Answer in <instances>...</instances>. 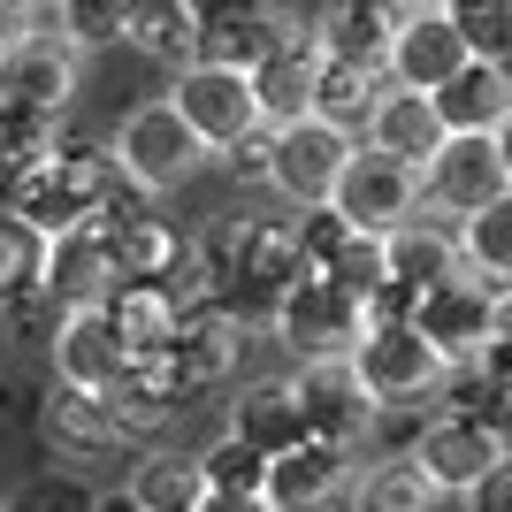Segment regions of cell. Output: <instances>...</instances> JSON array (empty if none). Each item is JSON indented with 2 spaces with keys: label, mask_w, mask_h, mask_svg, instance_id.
<instances>
[{
  "label": "cell",
  "mask_w": 512,
  "mask_h": 512,
  "mask_svg": "<svg viewBox=\"0 0 512 512\" xmlns=\"http://www.w3.org/2000/svg\"><path fill=\"white\" fill-rule=\"evenodd\" d=\"M344 360H352V383L367 390V406H375V413H413L421 398H436V390L451 383V360L413 329L406 314L367 321L360 344H352Z\"/></svg>",
  "instance_id": "6da1fadb"
},
{
  "label": "cell",
  "mask_w": 512,
  "mask_h": 512,
  "mask_svg": "<svg viewBox=\"0 0 512 512\" xmlns=\"http://www.w3.org/2000/svg\"><path fill=\"white\" fill-rule=\"evenodd\" d=\"M107 184H115L107 146H92V138H54V153H46L39 169H23L16 184H8V214H23L39 237H54V230H69V222L100 214Z\"/></svg>",
  "instance_id": "7a4b0ae2"
},
{
  "label": "cell",
  "mask_w": 512,
  "mask_h": 512,
  "mask_svg": "<svg viewBox=\"0 0 512 512\" xmlns=\"http://www.w3.org/2000/svg\"><path fill=\"white\" fill-rule=\"evenodd\" d=\"M107 161H115L123 184H138L146 199H161V192H176V184H192V176H199L207 146L192 138V123H184L169 100H146V107H130V115H123Z\"/></svg>",
  "instance_id": "3957f363"
},
{
  "label": "cell",
  "mask_w": 512,
  "mask_h": 512,
  "mask_svg": "<svg viewBox=\"0 0 512 512\" xmlns=\"http://www.w3.org/2000/svg\"><path fill=\"white\" fill-rule=\"evenodd\" d=\"M192 260L222 283H260V291H276L283 276H299V237L283 214H214L207 230H199Z\"/></svg>",
  "instance_id": "277c9868"
},
{
  "label": "cell",
  "mask_w": 512,
  "mask_h": 512,
  "mask_svg": "<svg viewBox=\"0 0 512 512\" xmlns=\"http://www.w3.org/2000/svg\"><path fill=\"white\" fill-rule=\"evenodd\" d=\"M321 207H337L352 230H398V222H413L421 214V169L413 161H398V153L367 146V138H352V153H344L337 184H329V199Z\"/></svg>",
  "instance_id": "5b68a950"
},
{
  "label": "cell",
  "mask_w": 512,
  "mask_h": 512,
  "mask_svg": "<svg viewBox=\"0 0 512 512\" xmlns=\"http://www.w3.org/2000/svg\"><path fill=\"white\" fill-rule=\"evenodd\" d=\"M512 192V161H505V130H444L436 153L421 161V199L444 214L497 207Z\"/></svg>",
  "instance_id": "8992f818"
},
{
  "label": "cell",
  "mask_w": 512,
  "mask_h": 512,
  "mask_svg": "<svg viewBox=\"0 0 512 512\" xmlns=\"http://www.w3.org/2000/svg\"><path fill=\"white\" fill-rule=\"evenodd\" d=\"M398 314H406L413 329H421V337L436 344L451 367H459V360H474V344H482V337H497V329H505V291L459 268V276H444V283L406 291V306H398Z\"/></svg>",
  "instance_id": "52a82bcc"
},
{
  "label": "cell",
  "mask_w": 512,
  "mask_h": 512,
  "mask_svg": "<svg viewBox=\"0 0 512 512\" xmlns=\"http://www.w3.org/2000/svg\"><path fill=\"white\" fill-rule=\"evenodd\" d=\"M367 329V306L352 291H337L329 276L299 268V276L276 283V337L299 352V360H344Z\"/></svg>",
  "instance_id": "ba28073f"
},
{
  "label": "cell",
  "mask_w": 512,
  "mask_h": 512,
  "mask_svg": "<svg viewBox=\"0 0 512 512\" xmlns=\"http://www.w3.org/2000/svg\"><path fill=\"white\" fill-rule=\"evenodd\" d=\"M406 459L436 490H467V482H482L490 467H505V421H482L474 406H444V413L421 421Z\"/></svg>",
  "instance_id": "9c48e42d"
},
{
  "label": "cell",
  "mask_w": 512,
  "mask_h": 512,
  "mask_svg": "<svg viewBox=\"0 0 512 512\" xmlns=\"http://www.w3.org/2000/svg\"><path fill=\"white\" fill-rule=\"evenodd\" d=\"M169 107L184 115V123H192V138H199L207 153H222L230 138H245V130L260 123V115H253V85H245V69L207 62V54H192V62L176 69Z\"/></svg>",
  "instance_id": "30bf717a"
},
{
  "label": "cell",
  "mask_w": 512,
  "mask_h": 512,
  "mask_svg": "<svg viewBox=\"0 0 512 512\" xmlns=\"http://www.w3.org/2000/svg\"><path fill=\"white\" fill-rule=\"evenodd\" d=\"M344 153H352V138H344L337 123H321V115L276 123L268 130V184H276L291 207H321L329 184H337V169H344Z\"/></svg>",
  "instance_id": "8fae6325"
},
{
  "label": "cell",
  "mask_w": 512,
  "mask_h": 512,
  "mask_svg": "<svg viewBox=\"0 0 512 512\" xmlns=\"http://www.w3.org/2000/svg\"><path fill=\"white\" fill-rule=\"evenodd\" d=\"M352 451L360 444H337V436H314V428H306L299 444H283L276 459H268L260 497H268L276 512H321L329 497L352 490Z\"/></svg>",
  "instance_id": "7c38bea8"
},
{
  "label": "cell",
  "mask_w": 512,
  "mask_h": 512,
  "mask_svg": "<svg viewBox=\"0 0 512 512\" xmlns=\"http://www.w3.org/2000/svg\"><path fill=\"white\" fill-rule=\"evenodd\" d=\"M77 69H85V54H77L62 31H23V39L0 54V100L62 115V107L77 100Z\"/></svg>",
  "instance_id": "4fadbf2b"
},
{
  "label": "cell",
  "mask_w": 512,
  "mask_h": 512,
  "mask_svg": "<svg viewBox=\"0 0 512 512\" xmlns=\"http://www.w3.org/2000/svg\"><path fill=\"white\" fill-rule=\"evenodd\" d=\"M107 413L123 421V436H138V428H161L184 413V398H192V383H184V367L169 360V344H146V352H123V367H115V383L100 390Z\"/></svg>",
  "instance_id": "5bb4252c"
},
{
  "label": "cell",
  "mask_w": 512,
  "mask_h": 512,
  "mask_svg": "<svg viewBox=\"0 0 512 512\" xmlns=\"http://www.w3.org/2000/svg\"><path fill=\"white\" fill-rule=\"evenodd\" d=\"M39 436H46V451H54L62 467H92V459H107V451L123 444V421L107 413L100 390L54 383V390L39 398Z\"/></svg>",
  "instance_id": "9a60e30c"
},
{
  "label": "cell",
  "mask_w": 512,
  "mask_h": 512,
  "mask_svg": "<svg viewBox=\"0 0 512 512\" xmlns=\"http://www.w3.org/2000/svg\"><path fill=\"white\" fill-rule=\"evenodd\" d=\"M459 62H467V39L451 31L444 8H413V16H398V31H390V46H383V77H390V85H413V92H436Z\"/></svg>",
  "instance_id": "2e32d148"
},
{
  "label": "cell",
  "mask_w": 512,
  "mask_h": 512,
  "mask_svg": "<svg viewBox=\"0 0 512 512\" xmlns=\"http://www.w3.org/2000/svg\"><path fill=\"white\" fill-rule=\"evenodd\" d=\"M237 352H245V321H237L222 299H199V306H184V314H176L169 360L184 367V383H192V390H214V383L237 367Z\"/></svg>",
  "instance_id": "e0dca14e"
},
{
  "label": "cell",
  "mask_w": 512,
  "mask_h": 512,
  "mask_svg": "<svg viewBox=\"0 0 512 512\" xmlns=\"http://www.w3.org/2000/svg\"><path fill=\"white\" fill-rule=\"evenodd\" d=\"M291 390H299V413H306V428H314V436L360 444L367 428H375V406H367V390L352 383V360H299Z\"/></svg>",
  "instance_id": "ac0fdd59"
},
{
  "label": "cell",
  "mask_w": 512,
  "mask_h": 512,
  "mask_svg": "<svg viewBox=\"0 0 512 512\" xmlns=\"http://www.w3.org/2000/svg\"><path fill=\"white\" fill-rule=\"evenodd\" d=\"M39 283L54 291V306H92L107 283H115V268H107V230H100V214H85V222H69V230L46 237Z\"/></svg>",
  "instance_id": "d6986e66"
},
{
  "label": "cell",
  "mask_w": 512,
  "mask_h": 512,
  "mask_svg": "<svg viewBox=\"0 0 512 512\" xmlns=\"http://www.w3.org/2000/svg\"><path fill=\"white\" fill-rule=\"evenodd\" d=\"M428 107H436V123H444V130H505V115H512V77H505V62H497V54H467L444 85L428 92Z\"/></svg>",
  "instance_id": "ffe728a7"
},
{
  "label": "cell",
  "mask_w": 512,
  "mask_h": 512,
  "mask_svg": "<svg viewBox=\"0 0 512 512\" xmlns=\"http://www.w3.org/2000/svg\"><path fill=\"white\" fill-rule=\"evenodd\" d=\"M46 352H54V383H77V390H107L115 367H123V344H115V329H107L100 299L92 306H62Z\"/></svg>",
  "instance_id": "44dd1931"
},
{
  "label": "cell",
  "mask_w": 512,
  "mask_h": 512,
  "mask_svg": "<svg viewBox=\"0 0 512 512\" xmlns=\"http://www.w3.org/2000/svg\"><path fill=\"white\" fill-rule=\"evenodd\" d=\"M230 436H245L260 459H276L283 444H299V436H306V413H299L291 375H260V383L237 390V398H230Z\"/></svg>",
  "instance_id": "7402d4cb"
},
{
  "label": "cell",
  "mask_w": 512,
  "mask_h": 512,
  "mask_svg": "<svg viewBox=\"0 0 512 512\" xmlns=\"http://www.w3.org/2000/svg\"><path fill=\"white\" fill-rule=\"evenodd\" d=\"M245 85H253V115L268 130H276V123H299V115H306V92H314V39L291 31L276 54H260V62L245 69Z\"/></svg>",
  "instance_id": "603a6c76"
},
{
  "label": "cell",
  "mask_w": 512,
  "mask_h": 512,
  "mask_svg": "<svg viewBox=\"0 0 512 512\" xmlns=\"http://www.w3.org/2000/svg\"><path fill=\"white\" fill-rule=\"evenodd\" d=\"M390 31H398V8H383V0H329V8L306 23L314 54H337V62H375V69H383Z\"/></svg>",
  "instance_id": "cb8c5ba5"
},
{
  "label": "cell",
  "mask_w": 512,
  "mask_h": 512,
  "mask_svg": "<svg viewBox=\"0 0 512 512\" xmlns=\"http://www.w3.org/2000/svg\"><path fill=\"white\" fill-rule=\"evenodd\" d=\"M360 138L421 169L428 153H436V138H444V123H436L428 92H413V85H383V92H375V107H367V130H360Z\"/></svg>",
  "instance_id": "d4e9b609"
},
{
  "label": "cell",
  "mask_w": 512,
  "mask_h": 512,
  "mask_svg": "<svg viewBox=\"0 0 512 512\" xmlns=\"http://www.w3.org/2000/svg\"><path fill=\"white\" fill-rule=\"evenodd\" d=\"M390 77L375 62H337V54H314V92H306V115H321V123H337L344 138H360L367 130V107H375V92H383Z\"/></svg>",
  "instance_id": "484cf974"
},
{
  "label": "cell",
  "mask_w": 512,
  "mask_h": 512,
  "mask_svg": "<svg viewBox=\"0 0 512 512\" xmlns=\"http://www.w3.org/2000/svg\"><path fill=\"white\" fill-rule=\"evenodd\" d=\"M100 314H107V329H115L123 352L169 344V329H176V299L161 291V276H115L100 291Z\"/></svg>",
  "instance_id": "4316f807"
},
{
  "label": "cell",
  "mask_w": 512,
  "mask_h": 512,
  "mask_svg": "<svg viewBox=\"0 0 512 512\" xmlns=\"http://www.w3.org/2000/svg\"><path fill=\"white\" fill-rule=\"evenodd\" d=\"M375 245H383V283L398 291V299H406V291H421V283L459 276V245H451L444 230H428L421 214H413V222H398V230H383Z\"/></svg>",
  "instance_id": "83f0119b"
},
{
  "label": "cell",
  "mask_w": 512,
  "mask_h": 512,
  "mask_svg": "<svg viewBox=\"0 0 512 512\" xmlns=\"http://www.w3.org/2000/svg\"><path fill=\"white\" fill-rule=\"evenodd\" d=\"M123 39L146 54V62L161 69H184L199 54V23L184 0H130V16H123Z\"/></svg>",
  "instance_id": "f1b7e54d"
},
{
  "label": "cell",
  "mask_w": 512,
  "mask_h": 512,
  "mask_svg": "<svg viewBox=\"0 0 512 512\" xmlns=\"http://www.w3.org/2000/svg\"><path fill=\"white\" fill-rule=\"evenodd\" d=\"M123 490H130L138 512H192L199 490H207V474H199V451H146Z\"/></svg>",
  "instance_id": "f546056e"
},
{
  "label": "cell",
  "mask_w": 512,
  "mask_h": 512,
  "mask_svg": "<svg viewBox=\"0 0 512 512\" xmlns=\"http://www.w3.org/2000/svg\"><path fill=\"white\" fill-rule=\"evenodd\" d=\"M451 245H459V268H467V276L505 291V276H512V207L497 199V207L459 214V237H451Z\"/></svg>",
  "instance_id": "4dcf8cb0"
},
{
  "label": "cell",
  "mask_w": 512,
  "mask_h": 512,
  "mask_svg": "<svg viewBox=\"0 0 512 512\" xmlns=\"http://www.w3.org/2000/svg\"><path fill=\"white\" fill-rule=\"evenodd\" d=\"M291 31H299V23L283 16V8H253V16H237V23H222V31H207V39H199V54H207V62H230V69H253L260 54H276Z\"/></svg>",
  "instance_id": "1f68e13d"
},
{
  "label": "cell",
  "mask_w": 512,
  "mask_h": 512,
  "mask_svg": "<svg viewBox=\"0 0 512 512\" xmlns=\"http://www.w3.org/2000/svg\"><path fill=\"white\" fill-rule=\"evenodd\" d=\"M54 138H62V115L0 100V184H16L23 169H39L46 153H54Z\"/></svg>",
  "instance_id": "d6a6232c"
},
{
  "label": "cell",
  "mask_w": 512,
  "mask_h": 512,
  "mask_svg": "<svg viewBox=\"0 0 512 512\" xmlns=\"http://www.w3.org/2000/svg\"><path fill=\"white\" fill-rule=\"evenodd\" d=\"M436 482H428L413 459H375L360 482V512H436Z\"/></svg>",
  "instance_id": "836d02e7"
},
{
  "label": "cell",
  "mask_w": 512,
  "mask_h": 512,
  "mask_svg": "<svg viewBox=\"0 0 512 512\" xmlns=\"http://www.w3.org/2000/svg\"><path fill=\"white\" fill-rule=\"evenodd\" d=\"M130 0H54V31H62L77 54H100V46L123 39Z\"/></svg>",
  "instance_id": "e575fe53"
},
{
  "label": "cell",
  "mask_w": 512,
  "mask_h": 512,
  "mask_svg": "<svg viewBox=\"0 0 512 512\" xmlns=\"http://www.w3.org/2000/svg\"><path fill=\"white\" fill-rule=\"evenodd\" d=\"M451 16V31L467 39V54H497L505 62V39H512V0H436Z\"/></svg>",
  "instance_id": "d590c367"
},
{
  "label": "cell",
  "mask_w": 512,
  "mask_h": 512,
  "mask_svg": "<svg viewBox=\"0 0 512 512\" xmlns=\"http://www.w3.org/2000/svg\"><path fill=\"white\" fill-rule=\"evenodd\" d=\"M39 260H46V237L23 222V214L0 207V299L8 291H31L39 283Z\"/></svg>",
  "instance_id": "8d00e7d4"
},
{
  "label": "cell",
  "mask_w": 512,
  "mask_h": 512,
  "mask_svg": "<svg viewBox=\"0 0 512 512\" xmlns=\"http://www.w3.org/2000/svg\"><path fill=\"white\" fill-rule=\"evenodd\" d=\"M199 474H207V490H260L268 459H260L245 436H222L214 451H199Z\"/></svg>",
  "instance_id": "74e56055"
},
{
  "label": "cell",
  "mask_w": 512,
  "mask_h": 512,
  "mask_svg": "<svg viewBox=\"0 0 512 512\" xmlns=\"http://www.w3.org/2000/svg\"><path fill=\"white\" fill-rule=\"evenodd\" d=\"M0 512H92V490L69 482V474H39V482H23L16 497H0Z\"/></svg>",
  "instance_id": "f35d334b"
},
{
  "label": "cell",
  "mask_w": 512,
  "mask_h": 512,
  "mask_svg": "<svg viewBox=\"0 0 512 512\" xmlns=\"http://www.w3.org/2000/svg\"><path fill=\"white\" fill-rule=\"evenodd\" d=\"M214 161H230L245 184H268V123H253L245 138H230V146L214 153Z\"/></svg>",
  "instance_id": "ab89813d"
},
{
  "label": "cell",
  "mask_w": 512,
  "mask_h": 512,
  "mask_svg": "<svg viewBox=\"0 0 512 512\" xmlns=\"http://www.w3.org/2000/svg\"><path fill=\"white\" fill-rule=\"evenodd\" d=\"M467 512H512V467H490L482 482H467Z\"/></svg>",
  "instance_id": "60d3db41"
},
{
  "label": "cell",
  "mask_w": 512,
  "mask_h": 512,
  "mask_svg": "<svg viewBox=\"0 0 512 512\" xmlns=\"http://www.w3.org/2000/svg\"><path fill=\"white\" fill-rule=\"evenodd\" d=\"M184 8H192L199 39H207V31H222V23H237V16H253V0H184Z\"/></svg>",
  "instance_id": "b9f144b4"
},
{
  "label": "cell",
  "mask_w": 512,
  "mask_h": 512,
  "mask_svg": "<svg viewBox=\"0 0 512 512\" xmlns=\"http://www.w3.org/2000/svg\"><path fill=\"white\" fill-rule=\"evenodd\" d=\"M192 512H276L260 490H199V505Z\"/></svg>",
  "instance_id": "7bdbcfd3"
},
{
  "label": "cell",
  "mask_w": 512,
  "mask_h": 512,
  "mask_svg": "<svg viewBox=\"0 0 512 512\" xmlns=\"http://www.w3.org/2000/svg\"><path fill=\"white\" fill-rule=\"evenodd\" d=\"M23 31H39V8H31V0H0V54H8Z\"/></svg>",
  "instance_id": "ee69618b"
},
{
  "label": "cell",
  "mask_w": 512,
  "mask_h": 512,
  "mask_svg": "<svg viewBox=\"0 0 512 512\" xmlns=\"http://www.w3.org/2000/svg\"><path fill=\"white\" fill-rule=\"evenodd\" d=\"M92 512H138V505H130V490H92Z\"/></svg>",
  "instance_id": "f6af8a7d"
},
{
  "label": "cell",
  "mask_w": 512,
  "mask_h": 512,
  "mask_svg": "<svg viewBox=\"0 0 512 512\" xmlns=\"http://www.w3.org/2000/svg\"><path fill=\"white\" fill-rule=\"evenodd\" d=\"M383 8H398V16H413V8H436V0H383Z\"/></svg>",
  "instance_id": "bcb514c9"
},
{
  "label": "cell",
  "mask_w": 512,
  "mask_h": 512,
  "mask_svg": "<svg viewBox=\"0 0 512 512\" xmlns=\"http://www.w3.org/2000/svg\"><path fill=\"white\" fill-rule=\"evenodd\" d=\"M253 8H283V0H253Z\"/></svg>",
  "instance_id": "7dc6e473"
},
{
  "label": "cell",
  "mask_w": 512,
  "mask_h": 512,
  "mask_svg": "<svg viewBox=\"0 0 512 512\" xmlns=\"http://www.w3.org/2000/svg\"><path fill=\"white\" fill-rule=\"evenodd\" d=\"M31 8H54V0H31Z\"/></svg>",
  "instance_id": "c3c4849f"
}]
</instances>
